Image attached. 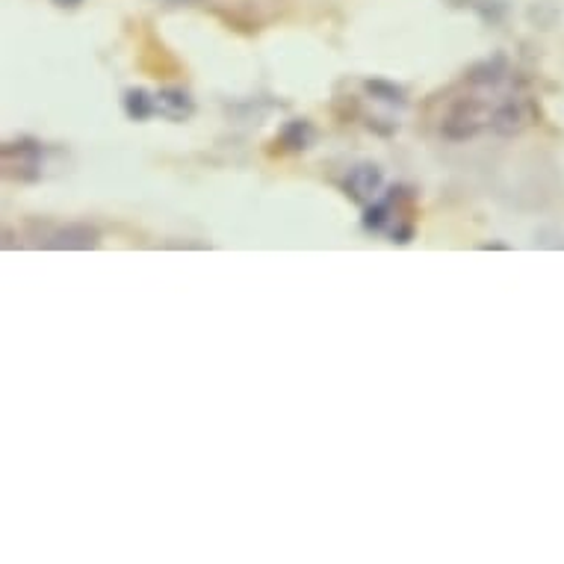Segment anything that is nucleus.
Returning a JSON list of instances; mask_svg holds the SVG:
<instances>
[{
	"label": "nucleus",
	"instance_id": "423d86ee",
	"mask_svg": "<svg viewBox=\"0 0 564 564\" xmlns=\"http://www.w3.org/2000/svg\"><path fill=\"white\" fill-rule=\"evenodd\" d=\"M393 199L397 196H387L385 201H376V204H369L366 208V216H364V228L366 230H385L387 222L393 220L390 213H393Z\"/></svg>",
	"mask_w": 564,
	"mask_h": 564
},
{
	"label": "nucleus",
	"instance_id": "6e6552de",
	"mask_svg": "<svg viewBox=\"0 0 564 564\" xmlns=\"http://www.w3.org/2000/svg\"><path fill=\"white\" fill-rule=\"evenodd\" d=\"M366 89L373 95H381V101H390V104H402V92H399L397 86H387L381 80H373V84H366Z\"/></svg>",
	"mask_w": 564,
	"mask_h": 564
},
{
	"label": "nucleus",
	"instance_id": "20e7f679",
	"mask_svg": "<svg viewBox=\"0 0 564 564\" xmlns=\"http://www.w3.org/2000/svg\"><path fill=\"white\" fill-rule=\"evenodd\" d=\"M491 127L497 130V134L502 136H512L517 134L523 127V110L521 104H514V101H505V104H500L497 110L491 113Z\"/></svg>",
	"mask_w": 564,
	"mask_h": 564
},
{
	"label": "nucleus",
	"instance_id": "39448f33",
	"mask_svg": "<svg viewBox=\"0 0 564 564\" xmlns=\"http://www.w3.org/2000/svg\"><path fill=\"white\" fill-rule=\"evenodd\" d=\"M158 110V98H148L146 89H127L125 92V113L134 122H146Z\"/></svg>",
	"mask_w": 564,
	"mask_h": 564
},
{
	"label": "nucleus",
	"instance_id": "1a4fd4ad",
	"mask_svg": "<svg viewBox=\"0 0 564 564\" xmlns=\"http://www.w3.org/2000/svg\"><path fill=\"white\" fill-rule=\"evenodd\" d=\"M53 7H60V10H74V7H80L84 0H51Z\"/></svg>",
	"mask_w": 564,
	"mask_h": 564
},
{
	"label": "nucleus",
	"instance_id": "9d476101",
	"mask_svg": "<svg viewBox=\"0 0 564 564\" xmlns=\"http://www.w3.org/2000/svg\"><path fill=\"white\" fill-rule=\"evenodd\" d=\"M160 3H168V7H180V3H189V0H160Z\"/></svg>",
	"mask_w": 564,
	"mask_h": 564
},
{
	"label": "nucleus",
	"instance_id": "7ed1b4c3",
	"mask_svg": "<svg viewBox=\"0 0 564 564\" xmlns=\"http://www.w3.org/2000/svg\"><path fill=\"white\" fill-rule=\"evenodd\" d=\"M98 242V230L89 225H68L60 234H53V240L48 242L51 249H89Z\"/></svg>",
	"mask_w": 564,
	"mask_h": 564
},
{
	"label": "nucleus",
	"instance_id": "f257e3e1",
	"mask_svg": "<svg viewBox=\"0 0 564 564\" xmlns=\"http://www.w3.org/2000/svg\"><path fill=\"white\" fill-rule=\"evenodd\" d=\"M381 187V172L373 163H364V166H355L346 178V192H352V199L369 201Z\"/></svg>",
	"mask_w": 564,
	"mask_h": 564
},
{
	"label": "nucleus",
	"instance_id": "f03ea898",
	"mask_svg": "<svg viewBox=\"0 0 564 564\" xmlns=\"http://www.w3.org/2000/svg\"><path fill=\"white\" fill-rule=\"evenodd\" d=\"M158 110L168 115V118H175V122H184V118L192 115L196 104H192V98L184 89H163L158 95Z\"/></svg>",
	"mask_w": 564,
	"mask_h": 564
},
{
	"label": "nucleus",
	"instance_id": "0eeeda50",
	"mask_svg": "<svg viewBox=\"0 0 564 564\" xmlns=\"http://www.w3.org/2000/svg\"><path fill=\"white\" fill-rule=\"evenodd\" d=\"M311 136H314V130H311V125H308V122H293V125H287V130H284L281 142L287 148L299 151V148H308Z\"/></svg>",
	"mask_w": 564,
	"mask_h": 564
}]
</instances>
